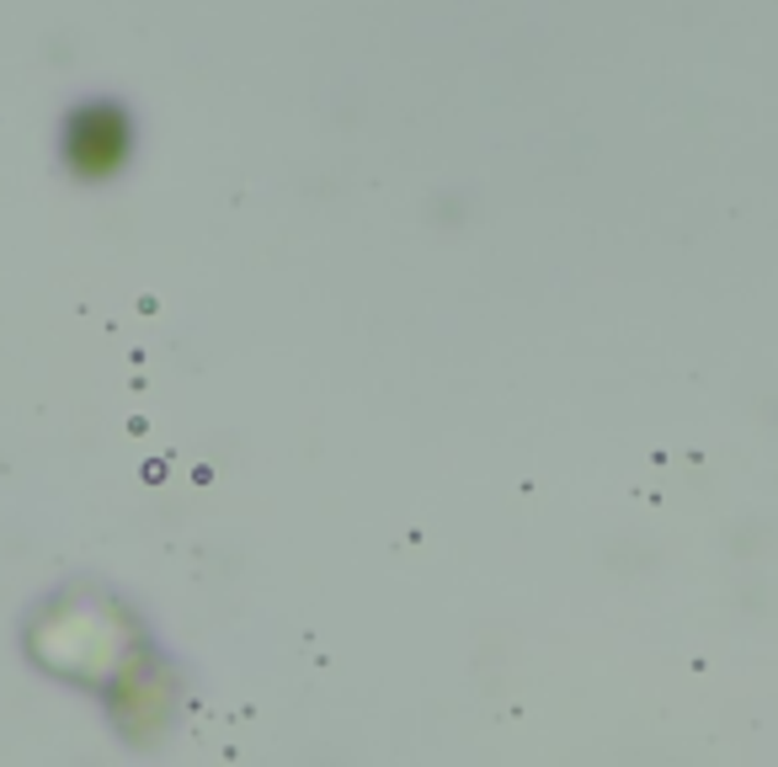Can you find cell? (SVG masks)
Returning a JSON list of instances; mask_svg holds the SVG:
<instances>
[{
    "mask_svg": "<svg viewBox=\"0 0 778 767\" xmlns=\"http://www.w3.org/2000/svg\"><path fill=\"white\" fill-rule=\"evenodd\" d=\"M65 150H70V165H76V171L107 176V171H118L128 155V118L118 107H85V113H76V123H70Z\"/></svg>",
    "mask_w": 778,
    "mask_h": 767,
    "instance_id": "cell-1",
    "label": "cell"
}]
</instances>
